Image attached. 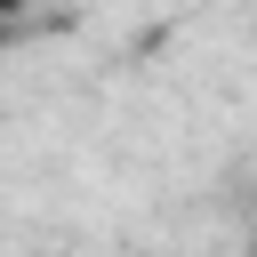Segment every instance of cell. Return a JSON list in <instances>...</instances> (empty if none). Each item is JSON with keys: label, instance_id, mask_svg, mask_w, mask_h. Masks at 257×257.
Wrapping results in <instances>:
<instances>
[{"label": "cell", "instance_id": "cell-1", "mask_svg": "<svg viewBox=\"0 0 257 257\" xmlns=\"http://www.w3.org/2000/svg\"><path fill=\"white\" fill-rule=\"evenodd\" d=\"M16 8H32V0H0V16H16Z\"/></svg>", "mask_w": 257, "mask_h": 257}]
</instances>
